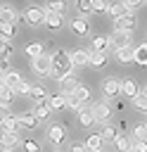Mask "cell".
<instances>
[{
	"instance_id": "1",
	"label": "cell",
	"mask_w": 147,
	"mask_h": 152,
	"mask_svg": "<svg viewBox=\"0 0 147 152\" xmlns=\"http://www.w3.org/2000/svg\"><path fill=\"white\" fill-rule=\"evenodd\" d=\"M50 57H52V76L57 81H62L66 74H71L74 62H71V55L66 50H55V55H50Z\"/></svg>"
},
{
	"instance_id": "2",
	"label": "cell",
	"mask_w": 147,
	"mask_h": 152,
	"mask_svg": "<svg viewBox=\"0 0 147 152\" xmlns=\"http://www.w3.org/2000/svg\"><path fill=\"white\" fill-rule=\"evenodd\" d=\"M31 69H33V74L52 76V57H50V55H40V57H36V59H31Z\"/></svg>"
},
{
	"instance_id": "3",
	"label": "cell",
	"mask_w": 147,
	"mask_h": 152,
	"mask_svg": "<svg viewBox=\"0 0 147 152\" xmlns=\"http://www.w3.org/2000/svg\"><path fill=\"white\" fill-rule=\"evenodd\" d=\"M24 19L28 26H40V24H45V10L43 7H26Z\"/></svg>"
},
{
	"instance_id": "4",
	"label": "cell",
	"mask_w": 147,
	"mask_h": 152,
	"mask_svg": "<svg viewBox=\"0 0 147 152\" xmlns=\"http://www.w3.org/2000/svg\"><path fill=\"white\" fill-rule=\"evenodd\" d=\"M135 24H138V17H135L133 12H126L121 19L114 21V31H128V33H130V31L135 28Z\"/></svg>"
},
{
	"instance_id": "5",
	"label": "cell",
	"mask_w": 147,
	"mask_h": 152,
	"mask_svg": "<svg viewBox=\"0 0 147 152\" xmlns=\"http://www.w3.org/2000/svg\"><path fill=\"white\" fill-rule=\"evenodd\" d=\"M78 86H81L78 76H76V74H66V76L59 81V93H64V95H74Z\"/></svg>"
},
{
	"instance_id": "6",
	"label": "cell",
	"mask_w": 147,
	"mask_h": 152,
	"mask_svg": "<svg viewBox=\"0 0 147 152\" xmlns=\"http://www.w3.org/2000/svg\"><path fill=\"white\" fill-rule=\"evenodd\" d=\"M130 40H133V38H130V33H128V31H114V33H111V38H109V45H111V48H116V50H121V48L133 45Z\"/></svg>"
},
{
	"instance_id": "7",
	"label": "cell",
	"mask_w": 147,
	"mask_h": 152,
	"mask_svg": "<svg viewBox=\"0 0 147 152\" xmlns=\"http://www.w3.org/2000/svg\"><path fill=\"white\" fill-rule=\"evenodd\" d=\"M102 93H104V97H116V95L121 93V81L114 78V76L104 78V81H102Z\"/></svg>"
},
{
	"instance_id": "8",
	"label": "cell",
	"mask_w": 147,
	"mask_h": 152,
	"mask_svg": "<svg viewBox=\"0 0 147 152\" xmlns=\"http://www.w3.org/2000/svg\"><path fill=\"white\" fill-rule=\"evenodd\" d=\"M47 140H50L52 145H62V142L66 140V128H64L62 124L50 126V128H47Z\"/></svg>"
},
{
	"instance_id": "9",
	"label": "cell",
	"mask_w": 147,
	"mask_h": 152,
	"mask_svg": "<svg viewBox=\"0 0 147 152\" xmlns=\"http://www.w3.org/2000/svg\"><path fill=\"white\" fill-rule=\"evenodd\" d=\"M50 112H52V109H50L47 100H45V102H36V104H33V109H31V114L38 119V124L47 121V119H50Z\"/></svg>"
},
{
	"instance_id": "10",
	"label": "cell",
	"mask_w": 147,
	"mask_h": 152,
	"mask_svg": "<svg viewBox=\"0 0 147 152\" xmlns=\"http://www.w3.org/2000/svg\"><path fill=\"white\" fill-rule=\"evenodd\" d=\"M21 140H19V135L17 133H9V131H2L0 133V147L5 150V152H9L12 147H17Z\"/></svg>"
},
{
	"instance_id": "11",
	"label": "cell",
	"mask_w": 147,
	"mask_h": 152,
	"mask_svg": "<svg viewBox=\"0 0 147 152\" xmlns=\"http://www.w3.org/2000/svg\"><path fill=\"white\" fill-rule=\"evenodd\" d=\"M92 116H95V121H107L109 116H111V107L107 104V102H97V104H92Z\"/></svg>"
},
{
	"instance_id": "12",
	"label": "cell",
	"mask_w": 147,
	"mask_h": 152,
	"mask_svg": "<svg viewBox=\"0 0 147 152\" xmlns=\"http://www.w3.org/2000/svg\"><path fill=\"white\" fill-rule=\"evenodd\" d=\"M2 81H5V86H7L9 90H14V93H17V88L21 86V81H24V78H21L17 71H12V69H9L7 74H2Z\"/></svg>"
},
{
	"instance_id": "13",
	"label": "cell",
	"mask_w": 147,
	"mask_h": 152,
	"mask_svg": "<svg viewBox=\"0 0 147 152\" xmlns=\"http://www.w3.org/2000/svg\"><path fill=\"white\" fill-rule=\"evenodd\" d=\"M45 24H47V28L57 31V28H62V26H64V17H62V14H57V12H45Z\"/></svg>"
},
{
	"instance_id": "14",
	"label": "cell",
	"mask_w": 147,
	"mask_h": 152,
	"mask_svg": "<svg viewBox=\"0 0 147 152\" xmlns=\"http://www.w3.org/2000/svg\"><path fill=\"white\" fill-rule=\"evenodd\" d=\"M71 62H74V66H85V64H90V50H74V52H71Z\"/></svg>"
},
{
	"instance_id": "15",
	"label": "cell",
	"mask_w": 147,
	"mask_h": 152,
	"mask_svg": "<svg viewBox=\"0 0 147 152\" xmlns=\"http://www.w3.org/2000/svg\"><path fill=\"white\" fill-rule=\"evenodd\" d=\"M133 62L140 64V66H147V43L135 45V50H133Z\"/></svg>"
},
{
	"instance_id": "16",
	"label": "cell",
	"mask_w": 147,
	"mask_h": 152,
	"mask_svg": "<svg viewBox=\"0 0 147 152\" xmlns=\"http://www.w3.org/2000/svg\"><path fill=\"white\" fill-rule=\"evenodd\" d=\"M107 50H109V38L107 36H92L90 52H107Z\"/></svg>"
},
{
	"instance_id": "17",
	"label": "cell",
	"mask_w": 147,
	"mask_h": 152,
	"mask_svg": "<svg viewBox=\"0 0 147 152\" xmlns=\"http://www.w3.org/2000/svg\"><path fill=\"white\" fill-rule=\"evenodd\" d=\"M17 124H19L21 128H28V131H31V128H36V126H38V119H36L31 112H24V114H19V116H17Z\"/></svg>"
},
{
	"instance_id": "18",
	"label": "cell",
	"mask_w": 147,
	"mask_h": 152,
	"mask_svg": "<svg viewBox=\"0 0 147 152\" xmlns=\"http://www.w3.org/2000/svg\"><path fill=\"white\" fill-rule=\"evenodd\" d=\"M126 12H128V10H126V5H123V2H109V10H107V14L111 17V21L121 19Z\"/></svg>"
},
{
	"instance_id": "19",
	"label": "cell",
	"mask_w": 147,
	"mask_h": 152,
	"mask_svg": "<svg viewBox=\"0 0 147 152\" xmlns=\"http://www.w3.org/2000/svg\"><path fill=\"white\" fill-rule=\"evenodd\" d=\"M121 93H123L126 97H130V100H133V97L140 93V88H138V83H135L133 78H126V81L121 83Z\"/></svg>"
},
{
	"instance_id": "20",
	"label": "cell",
	"mask_w": 147,
	"mask_h": 152,
	"mask_svg": "<svg viewBox=\"0 0 147 152\" xmlns=\"http://www.w3.org/2000/svg\"><path fill=\"white\" fill-rule=\"evenodd\" d=\"M71 31H74L76 36H85V33H88V21H85L83 17L71 19Z\"/></svg>"
},
{
	"instance_id": "21",
	"label": "cell",
	"mask_w": 147,
	"mask_h": 152,
	"mask_svg": "<svg viewBox=\"0 0 147 152\" xmlns=\"http://www.w3.org/2000/svg\"><path fill=\"white\" fill-rule=\"evenodd\" d=\"M47 104H50V109H62V107H66V95L64 93L47 95Z\"/></svg>"
},
{
	"instance_id": "22",
	"label": "cell",
	"mask_w": 147,
	"mask_h": 152,
	"mask_svg": "<svg viewBox=\"0 0 147 152\" xmlns=\"http://www.w3.org/2000/svg\"><path fill=\"white\" fill-rule=\"evenodd\" d=\"M133 45H128V48H121V50H116V59L121 62V64H128V62H133Z\"/></svg>"
},
{
	"instance_id": "23",
	"label": "cell",
	"mask_w": 147,
	"mask_h": 152,
	"mask_svg": "<svg viewBox=\"0 0 147 152\" xmlns=\"http://www.w3.org/2000/svg\"><path fill=\"white\" fill-rule=\"evenodd\" d=\"M17 21V12L12 7H0V24H14Z\"/></svg>"
},
{
	"instance_id": "24",
	"label": "cell",
	"mask_w": 147,
	"mask_h": 152,
	"mask_svg": "<svg viewBox=\"0 0 147 152\" xmlns=\"http://www.w3.org/2000/svg\"><path fill=\"white\" fill-rule=\"evenodd\" d=\"M78 121H81V126L90 128V126L95 124V116H92V112H90V109H85V107H83V109L78 112Z\"/></svg>"
},
{
	"instance_id": "25",
	"label": "cell",
	"mask_w": 147,
	"mask_h": 152,
	"mask_svg": "<svg viewBox=\"0 0 147 152\" xmlns=\"http://www.w3.org/2000/svg\"><path fill=\"white\" fill-rule=\"evenodd\" d=\"M31 97H33V102H45L47 100V90L43 86H33L31 88Z\"/></svg>"
},
{
	"instance_id": "26",
	"label": "cell",
	"mask_w": 147,
	"mask_h": 152,
	"mask_svg": "<svg viewBox=\"0 0 147 152\" xmlns=\"http://www.w3.org/2000/svg\"><path fill=\"white\" fill-rule=\"evenodd\" d=\"M14 95H17L14 90H9L7 86H2V88H0V104H5V107H9V102L14 100Z\"/></svg>"
},
{
	"instance_id": "27",
	"label": "cell",
	"mask_w": 147,
	"mask_h": 152,
	"mask_svg": "<svg viewBox=\"0 0 147 152\" xmlns=\"http://www.w3.org/2000/svg\"><path fill=\"white\" fill-rule=\"evenodd\" d=\"M12 52H14L12 43H9L7 38H2V36H0V57H2V59H7V57H12Z\"/></svg>"
},
{
	"instance_id": "28",
	"label": "cell",
	"mask_w": 147,
	"mask_h": 152,
	"mask_svg": "<svg viewBox=\"0 0 147 152\" xmlns=\"http://www.w3.org/2000/svg\"><path fill=\"white\" fill-rule=\"evenodd\" d=\"M26 55H28L31 59H36V57H40V55H45V52H43V45H40V43H28V45H26Z\"/></svg>"
},
{
	"instance_id": "29",
	"label": "cell",
	"mask_w": 147,
	"mask_h": 152,
	"mask_svg": "<svg viewBox=\"0 0 147 152\" xmlns=\"http://www.w3.org/2000/svg\"><path fill=\"white\" fill-rule=\"evenodd\" d=\"M90 64L92 66H104L107 64V52H90Z\"/></svg>"
},
{
	"instance_id": "30",
	"label": "cell",
	"mask_w": 147,
	"mask_h": 152,
	"mask_svg": "<svg viewBox=\"0 0 147 152\" xmlns=\"http://www.w3.org/2000/svg\"><path fill=\"white\" fill-rule=\"evenodd\" d=\"M100 147H102V138H100V133L88 135V140H85V150H100Z\"/></svg>"
},
{
	"instance_id": "31",
	"label": "cell",
	"mask_w": 147,
	"mask_h": 152,
	"mask_svg": "<svg viewBox=\"0 0 147 152\" xmlns=\"http://www.w3.org/2000/svg\"><path fill=\"white\" fill-rule=\"evenodd\" d=\"M133 107H135L138 112H147V95H145V93H138V95L133 97Z\"/></svg>"
},
{
	"instance_id": "32",
	"label": "cell",
	"mask_w": 147,
	"mask_h": 152,
	"mask_svg": "<svg viewBox=\"0 0 147 152\" xmlns=\"http://www.w3.org/2000/svg\"><path fill=\"white\" fill-rule=\"evenodd\" d=\"M64 7H66V0H47V12H57V14H62Z\"/></svg>"
},
{
	"instance_id": "33",
	"label": "cell",
	"mask_w": 147,
	"mask_h": 152,
	"mask_svg": "<svg viewBox=\"0 0 147 152\" xmlns=\"http://www.w3.org/2000/svg\"><path fill=\"white\" fill-rule=\"evenodd\" d=\"M14 33H17V24H0V36H2V38L9 40Z\"/></svg>"
},
{
	"instance_id": "34",
	"label": "cell",
	"mask_w": 147,
	"mask_h": 152,
	"mask_svg": "<svg viewBox=\"0 0 147 152\" xmlns=\"http://www.w3.org/2000/svg\"><path fill=\"white\" fill-rule=\"evenodd\" d=\"M114 145H116L121 152H130V142H128L126 135H116V138H114Z\"/></svg>"
},
{
	"instance_id": "35",
	"label": "cell",
	"mask_w": 147,
	"mask_h": 152,
	"mask_svg": "<svg viewBox=\"0 0 147 152\" xmlns=\"http://www.w3.org/2000/svg\"><path fill=\"white\" fill-rule=\"evenodd\" d=\"M17 128H19V124H17V116H9V119H5V121H2V131L17 133Z\"/></svg>"
},
{
	"instance_id": "36",
	"label": "cell",
	"mask_w": 147,
	"mask_h": 152,
	"mask_svg": "<svg viewBox=\"0 0 147 152\" xmlns=\"http://www.w3.org/2000/svg\"><path fill=\"white\" fill-rule=\"evenodd\" d=\"M92 12H107L109 10V0H90Z\"/></svg>"
},
{
	"instance_id": "37",
	"label": "cell",
	"mask_w": 147,
	"mask_h": 152,
	"mask_svg": "<svg viewBox=\"0 0 147 152\" xmlns=\"http://www.w3.org/2000/svg\"><path fill=\"white\" fill-rule=\"evenodd\" d=\"M76 7H78V12H81V14H90V12H92L90 0H76Z\"/></svg>"
},
{
	"instance_id": "38",
	"label": "cell",
	"mask_w": 147,
	"mask_h": 152,
	"mask_svg": "<svg viewBox=\"0 0 147 152\" xmlns=\"http://www.w3.org/2000/svg\"><path fill=\"white\" fill-rule=\"evenodd\" d=\"M74 95H76V97H78V100H81V104H83V102H85V100H88V97H90V90H88V88H85V86H78V88H76V93H74Z\"/></svg>"
},
{
	"instance_id": "39",
	"label": "cell",
	"mask_w": 147,
	"mask_h": 152,
	"mask_svg": "<svg viewBox=\"0 0 147 152\" xmlns=\"http://www.w3.org/2000/svg\"><path fill=\"white\" fill-rule=\"evenodd\" d=\"M135 140H147V124L135 126Z\"/></svg>"
},
{
	"instance_id": "40",
	"label": "cell",
	"mask_w": 147,
	"mask_h": 152,
	"mask_svg": "<svg viewBox=\"0 0 147 152\" xmlns=\"http://www.w3.org/2000/svg\"><path fill=\"white\" fill-rule=\"evenodd\" d=\"M130 152H147V140H133Z\"/></svg>"
},
{
	"instance_id": "41",
	"label": "cell",
	"mask_w": 147,
	"mask_h": 152,
	"mask_svg": "<svg viewBox=\"0 0 147 152\" xmlns=\"http://www.w3.org/2000/svg\"><path fill=\"white\" fill-rule=\"evenodd\" d=\"M100 138H102V140H114V138H116V131H114L111 126H104L102 133H100Z\"/></svg>"
},
{
	"instance_id": "42",
	"label": "cell",
	"mask_w": 147,
	"mask_h": 152,
	"mask_svg": "<svg viewBox=\"0 0 147 152\" xmlns=\"http://www.w3.org/2000/svg\"><path fill=\"white\" fill-rule=\"evenodd\" d=\"M21 147H24V152H40V145L33 142V140H24Z\"/></svg>"
},
{
	"instance_id": "43",
	"label": "cell",
	"mask_w": 147,
	"mask_h": 152,
	"mask_svg": "<svg viewBox=\"0 0 147 152\" xmlns=\"http://www.w3.org/2000/svg\"><path fill=\"white\" fill-rule=\"evenodd\" d=\"M66 107L69 109H81V100L76 95H66Z\"/></svg>"
},
{
	"instance_id": "44",
	"label": "cell",
	"mask_w": 147,
	"mask_h": 152,
	"mask_svg": "<svg viewBox=\"0 0 147 152\" xmlns=\"http://www.w3.org/2000/svg\"><path fill=\"white\" fill-rule=\"evenodd\" d=\"M123 5H126V10L128 12H133V10H138L140 5H145V0H121Z\"/></svg>"
},
{
	"instance_id": "45",
	"label": "cell",
	"mask_w": 147,
	"mask_h": 152,
	"mask_svg": "<svg viewBox=\"0 0 147 152\" xmlns=\"http://www.w3.org/2000/svg\"><path fill=\"white\" fill-rule=\"evenodd\" d=\"M31 88H33L31 83H26V81H21V86L17 88V93H19V95H31Z\"/></svg>"
},
{
	"instance_id": "46",
	"label": "cell",
	"mask_w": 147,
	"mask_h": 152,
	"mask_svg": "<svg viewBox=\"0 0 147 152\" xmlns=\"http://www.w3.org/2000/svg\"><path fill=\"white\" fill-rule=\"evenodd\" d=\"M12 114H9V107H5V104H0V124L5 121V119H9Z\"/></svg>"
},
{
	"instance_id": "47",
	"label": "cell",
	"mask_w": 147,
	"mask_h": 152,
	"mask_svg": "<svg viewBox=\"0 0 147 152\" xmlns=\"http://www.w3.org/2000/svg\"><path fill=\"white\" fill-rule=\"evenodd\" d=\"M69 152H88V150H85V145H81V142H74V145L69 147Z\"/></svg>"
},
{
	"instance_id": "48",
	"label": "cell",
	"mask_w": 147,
	"mask_h": 152,
	"mask_svg": "<svg viewBox=\"0 0 147 152\" xmlns=\"http://www.w3.org/2000/svg\"><path fill=\"white\" fill-rule=\"evenodd\" d=\"M7 71H9V62L0 57V76H2V74H7Z\"/></svg>"
},
{
	"instance_id": "49",
	"label": "cell",
	"mask_w": 147,
	"mask_h": 152,
	"mask_svg": "<svg viewBox=\"0 0 147 152\" xmlns=\"http://www.w3.org/2000/svg\"><path fill=\"white\" fill-rule=\"evenodd\" d=\"M88 152H104V150H102V147H100V150H88Z\"/></svg>"
},
{
	"instance_id": "50",
	"label": "cell",
	"mask_w": 147,
	"mask_h": 152,
	"mask_svg": "<svg viewBox=\"0 0 147 152\" xmlns=\"http://www.w3.org/2000/svg\"><path fill=\"white\" fill-rule=\"evenodd\" d=\"M142 93H145V95H147V86H145V90H142Z\"/></svg>"
}]
</instances>
